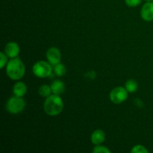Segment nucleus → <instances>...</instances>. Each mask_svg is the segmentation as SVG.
I'll list each match as a JSON object with an SVG mask.
<instances>
[{
  "label": "nucleus",
  "mask_w": 153,
  "mask_h": 153,
  "mask_svg": "<svg viewBox=\"0 0 153 153\" xmlns=\"http://www.w3.org/2000/svg\"><path fill=\"white\" fill-rule=\"evenodd\" d=\"M46 58L48 62L52 65H56L57 64L60 63L61 59V51L56 47H51L47 50L46 54Z\"/></svg>",
  "instance_id": "nucleus-6"
},
{
  "label": "nucleus",
  "mask_w": 153,
  "mask_h": 153,
  "mask_svg": "<svg viewBox=\"0 0 153 153\" xmlns=\"http://www.w3.org/2000/svg\"><path fill=\"white\" fill-rule=\"evenodd\" d=\"M26 103L22 97L14 96L9 99L6 102V110L11 114H17L25 109Z\"/></svg>",
  "instance_id": "nucleus-3"
},
{
  "label": "nucleus",
  "mask_w": 153,
  "mask_h": 153,
  "mask_svg": "<svg viewBox=\"0 0 153 153\" xmlns=\"http://www.w3.org/2000/svg\"><path fill=\"white\" fill-rule=\"evenodd\" d=\"M137 82L134 79H128L125 84V88L128 93H134L137 90Z\"/></svg>",
  "instance_id": "nucleus-12"
},
{
  "label": "nucleus",
  "mask_w": 153,
  "mask_h": 153,
  "mask_svg": "<svg viewBox=\"0 0 153 153\" xmlns=\"http://www.w3.org/2000/svg\"><path fill=\"white\" fill-rule=\"evenodd\" d=\"M4 53L10 58H14L18 56L20 52L19 45L15 42H9L4 46Z\"/></svg>",
  "instance_id": "nucleus-8"
},
{
  "label": "nucleus",
  "mask_w": 153,
  "mask_h": 153,
  "mask_svg": "<svg viewBox=\"0 0 153 153\" xmlns=\"http://www.w3.org/2000/svg\"><path fill=\"white\" fill-rule=\"evenodd\" d=\"M27 86L22 82H18L13 85V93L14 96L18 97H22L26 94Z\"/></svg>",
  "instance_id": "nucleus-10"
},
{
  "label": "nucleus",
  "mask_w": 153,
  "mask_h": 153,
  "mask_svg": "<svg viewBox=\"0 0 153 153\" xmlns=\"http://www.w3.org/2000/svg\"><path fill=\"white\" fill-rule=\"evenodd\" d=\"M54 72H55V74L57 76H59V77H62L67 73V70H66V67L64 64H61V63H58L56 65H55L54 67Z\"/></svg>",
  "instance_id": "nucleus-14"
},
{
  "label": "nucleus",
  "mask_w": 153,
  "mask_h": 153,
  "mask_svg": "<svg viewBox=\"0 0 153 153\" xmlns=\"http://www.w3.org/2000/svg\"><path fill=\"white\" fill-rule=\"evenodd\" d=\"M25 67L19 58H11L6 65V73L12 80H19L24 76Z\"/></svg>",
  "instance_id": "nucleus-1"
},
{
  "label": "nucleus",
  "mask_w": 153,
  "mask_h": 153,
  "mask_svg": "<svg viewBox=\"0 0 153 153\" xmlns=\"http://www.w3.org/2000/svg\"><path fill=\"white\" fill-rule=\"evenodd\" d=\"M52 94L55 95H61L65 91V85L62 81L55 80L51 85Z\"/></svg>",
  "instance_id": "nucleus-11"
},
{
  "label": "nucleus",
  "mask_w": 153,
  "mask_h": 153,
  "mask_svg": "<svg viewBox=\"0 0 153 153\" xmlns=\"http://www.w3.org/2000/svg\"><path fill=\"white\" fill-rule=\"evenodd\" d=\"M38 93L42 97H48L52 93V88H51V86L47 85H43L39 88Z\"/></svg>",
  "instance_id": "nucleus-13"
},
{
  "label": "nucleus",
  "mask_w": 153,
  "mask_h": 153,
  "mask_svg": "<svg viewBox=\"0 0 153 153\" xmlns=\"http://www.w3.org/2000/svg\"><path fill=\"white\" fill-rule=\"evenodd\" d=\"M146 1H153V0H146Z\"/></svg>",
  "instance_id": "nucleus-19"
},
{
  "label": "nucleus",
  "mask_w": 153,
  "mask_h": 153,
  "mask_svg": "<svg viewBox=\"0 0 153 153\" xmlns=\"http://www.w3.org/2000/svg\"><path fill=\"white\" fill-rule=\"evenodd\" d=\"M140 16L145 21L153 20V1H147L142 7L140 10Z\"/></svg>",
  "instance_id": "nucleus-7"
},
{
  "label": "nucleus",
  "mask_w": 153,
  "mask_h": 153,
  "mask_svg": "<svg viewBox=\"0 0 153 153\" xmlns=\"http://www.w3.org/2000/svg\"><path fill=\"white\" fill-rule=\"evenodd\" d=\"M94 153H111V151L109 150L108 148L105 147L104 146L100 145H96L95 147L93 149Z\"/></svg>",
  "instance_id": "nucleus-16"
},
{
  "label": "nucleus",
  "mask_w": 153,
  "mask_h": 153,
  "mask_svg": "<svg viewBox=\"0 0 153 153\" xmlns=\"http://www.w3.org/2000/svg\"><path fill=\"white\" fill-rule=\"evenodd\" d=\"M7 56L4 52L0 53V68L3 69L7 64Z\"/></svg>",
  "instance_id": "nucleus-17"
},
{
  "label": "nucleus",
  "mask_w": 153,
  "mask_h": 153,
  "mask_svg": "<svg viewBox=\"0 0 153 153\" xmlns=\"http://www.w3.org/2000/svg\"><path fill=\"white\" fill-rule=\"evenodd\" d=\"M91 140L93 144L100 145L105 140V134L102 130L97 129L91 134Z\"/></svg>",
  "instance_id": "nucleus-9"
},
{
  "label": "nucleus",
  "mask_w": 153,
  "mask_h": 153,
  "mask_svg": "<svg viewBox=\"0 0 153 153\" xmlns=\"http://www.w3.org/2000/svg\"><path fill=\"white\" fill-rule=\"evenodd\" d=\"M128 96V92L126 89L125 87H117L114 88L110 93L111 101L114 104H120L127 100Z\"/></svg>",
  "instance_id": "nucleus-5"
},
{
  "label": "nucleus",
  "mask_w": 153,
  "mask_h": 153,
  "mask_svg": "<svg viewBox=\"0 0 153 153\" xmlns=\"http://www.w3.org/2000/svg\"><path fill=\"white\" fill-rule=\"evenodd\" d=\"M32 71L35 76L40 79H44L49 77L52 74V68L49 63L44 61H40L34 64Z\"/></svg>",
  "instance_id": "nucleus-4"
},
{
  "label": "nucleus",
  "mask_w": 153,
  "mask_h": 153,
  "mask_svg": "<svg viewBox=\"0 0 153 153\" xmlns=\"http://www.w3.org/2000/svg\"><path fill=\"white\" fill-rule=\"evenodd\" d=\"M142 0H125V2L128 7H136L141 3Z\"/></svg>",
  "instance_id": "nucleus-18"
},
{
  "label": "nucleus",
  "mask_w": 153,
  "mask_h": 153,
  "mask_svg": "<svg viewBox=\"0 0 153 153\" xmlns=\"http://www.w3.org/2000/svg\"><path fill=\"white\" fill-rule=\"evenodd\" d=\"M43 108L45 112L49 116H57L61 113L64 108V102L59 95L52 94L46 97Z\"/></svg>",
  "instance_id": "nucleus-2"
},
{
  "label": "nucleus",
  "mask_w": 153,
  "mask_h": 153,
  "mask_svg": "<svg viewBox=\"0 0 153 153\" xmlns=\"http://www.w3.org/2000/svg\"><path fill=\"white\" fill-rule=\"evenodd\" d=\"M131 152L132 153H148L149 150L143 145H136L131 149Z\"/></svg>",
  "instance_id": "nucleus-15"
}]
</instances>
